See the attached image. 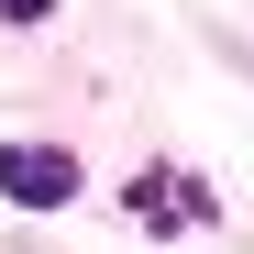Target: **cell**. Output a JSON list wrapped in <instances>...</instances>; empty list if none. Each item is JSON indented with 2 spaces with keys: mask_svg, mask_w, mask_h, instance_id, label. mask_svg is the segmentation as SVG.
<instances>
[{
  "mask_svg": "<svg viewBox=\"0 0 254 254\" xmlns=\"http://www.w3.org/2000/svg\"><path fill=\"white\" fill-rule=\"evenodd\" d=\"M77 188H89V166L66 144H0V199L11 210H66Z\"/></svg>",
  "mask_w": 254,
  "mask_h": 254,
  "instance_id": "obj_1",
  "label": "cell"
},
{
  "mask_svg": "<svg viewBox=\"0 0 254 254\" xmlns=\"http://www.w3.org/2000/svg\"><path fill=\"white\" fill-rule=\"evenodd\" d=\"M56 11V0H0V22H45Z\"/></svg>",
  "mask_w": 254,
  "mask_h": 254,
  "instance_id": "obj_2",
  "label": "cell"
}]
</instances>
